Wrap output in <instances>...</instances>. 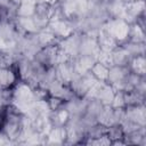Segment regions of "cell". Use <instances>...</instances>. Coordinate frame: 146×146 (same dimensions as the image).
<instances>
[{
    "mask_svg": "<svg viewBox=\"0 0 146 146\" xmlns=\"http://www.w3.org/2000/svg\"><path fill=\"white\" fill-rule=\"evenodd\" d=\"M106 32L115 40L117 44H122L128 40L129 24L122 18H108L102 24Z\"/></svg>",
    "mask_w": 146,
    "mask_h": 146,
    "instance_id": "1",
    "label": "cell"
},
{
    "mask_svg": "<svg viewBox=\"0 0 146 146\" xmlns=\"http://www.w3.org/2000/svg\"><path fill=\"white\" fill-rule=\"evenodd\" d=\"M18 81L19 78L14 67L0 68V89L13 88Z\"/></svg>",
    "mask_w": 146,
    "mask_h": 146,
    "instance_id": "2",
    "label": "cell"
},
{
    "mask_svg": "<svg viewBox=\"0 0 146 146\" xmlns=\"http://www.w3.org/2000/svg\"><path fill=\"white\" fill-rule=\"evenodd\" d=\"M111 56H112V65L115 66H128L131 59V55L122 44L116 46L111 51Z\"/></svg>",
    "mask_w": 146,
    "mask_h": 146,
    "instance_id": "3",
    "label": "cell"
},
{
    "mask_svg": "<svg viewBox=\"0 0 146 146\" xmlns=\"http://www.w3.org/2000/svg\"><path fill=\"white\" fill-rule=\"evenodd\" d=\"M48 116H49V120H50L52 127H65L68 123L72 115H71L70 111L64 106L62 108L50 112Z\"/></svg>",
    "mask_w": 146,
    "mask_h": 146,
    "instance_id": "4",
    "label": "cell"
},
{
    "mask_svg": "<svg viewBox=\"0 0 146 146\" xmlns=\"http://www.w3.org/2000/svg\"><path fill=\"white\" fill-rule=\"evenodd\" d=\"M130 70L128 68V66H115L112 65L108 70V75H107V80L106 83L108 84H115L117 82L124 81L127 75L129 74Z\"/></svg>",
    "mask_w": 146,
    "mask_h": 146,
    "instance_id": "5",
    "label": "cell"
},
{
    "mask_svg": "<svg viewBox=\"0 0 146 146\" xmlns=\"http://www.w3.org/2000/svg\"><path fill=\"white\" fill-rule=\"evenodd\" d=\"M128 68L130 70V72L139 75V76H145V72H146V60H145V56H135L131 57L129 64H128Z\"/></svg>",
    "mask_w": 146,
    "mask_h": 146,
    "instance_id": "6",
    "label": "cell"
},
{
    "mask_svg": "<svg viewBox=\"0 0 146 146\" xmlns=\"http://www.w3.org/2000/svg\"><path fill=\"white\" fill-rule=\"evenodd\" d=\"M16 52L9 48H0V68L13 67V65L17 62Z\"/></svg>",
    "mask_w": 146,
    "mask_h": 146,
    "instance_id": "7",
    "label": "cell"
},
{
    "mask_svg": "<svg viewBox=\"0 0 146 146\" xmlns=\"http://www.w3.org/2000/svg\"><path fill=\"white\" fill-rule=\"evenodd\" d=\"M108 70H110V66L96 60L95 64L91 66L90 68V73L91 75L97 80V81H100V82H106L107 80V75H108Z\"/></svg>",
    "mask_w": 146,
    "mask_h": 146,
    "instance_id": "8",
    "label": "cell"
},
{
    "mask_svg": "<svg viewBox=\"0 0 146 146\" xmlns=\"http://www.w3.org/2000/svg\"><path fill=\"white\" fill-rule=\"evenodd\" d=\"M145 40V30L141 29L136 22L132 24H129V33H128V40L130 42H144Z\"/></svg>",
    "mask_w": 146,
    "mask_h": 146,
    "instance_id": "9",
    "label": "cell"
},
{
    "mask_svg": "<svg viewBox=\"0 0 146 146\" xmlns=\"http://www.w3.org/2000/svg\"><path fill=\"white\" fill-rule=\"evenodd\" d=\"M122 46L128 50V52L131 55V57L145 55L144 42H130V41H125L124 43H122Z\"/></svg>",
    "mask_w": 146,
    "mask_h": 146,
    "instance_id": "10",
    "label": "cell"
},
{
    "mask_svg": "<svg viewBox=\"0 0 146 146\" xmlns=\"http://www.w3.org/2000/svg\"><path fill=\"white\" fill-rule=\"evenodd\" d=\"M112 108H125V97L124 91H115L114 97L112 99V103L110 105Z\"/></svg>",
    "mask_w": 146,
    "mask_h": 146,
    "instance_id": "11",
    "label": "cell"
},
{
    "mask_svg": "<svg viewBox=\"0 0 146 146\" xmlns=\"http://www.w3.org/2000/svg\"><path fill=\"white\" fill-rule=\"evenodd\" d=\"M46 102L48 104V107H49L50 112H52V111H56L58 108L64 107L66 100H64L63 98H59V97H56V96H51L50 95Z\"/></svg>",
    "mask_w": 146,
    "mask_h": 146,
    "instance_id": "12",
    "label": "cell"
},
{
    "mask_svg": "<svg viewBox=\"0 0 146 146\" xmlns=\"http://www.w3.org/2000/svg\"><path fill=\"white\" fill-rule=\"evenodd\" d=\"M86 1L89 2V3H100V2H103L105 0H86Z\"/></svg>",
    "mask_w": 146,
    "mask_h": 146,
    "instance_id": "13",
    "label": "cell"
},
{
    "mask_svg": "<svg viewBox=\"0 0 146 146\" xmlns=\"http://www.w3.org/2000/svg\"><path fill=\"white\" fill-rule=\"evenodd\" d=\"M124 3H128V2H135V1H139V0H122Z\"/></svg>",
    "mask_w": 146,
    "mask_h": 146,
    "instance_id": "14",
    "label": "cell"
}]
</instances>
